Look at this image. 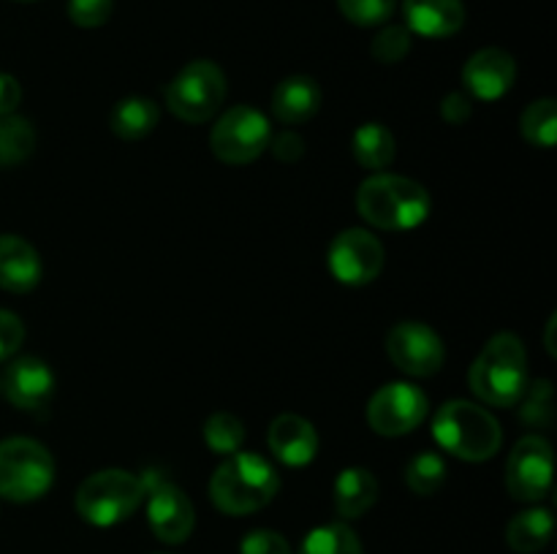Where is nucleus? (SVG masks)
Masks as SVG:
<instances>
[{"mask_svg":"<svg viewBox=\"0 0 557 554\" xmlns=\"http://www.w3.org/2000/svg\"><path fill=\"white\" fill-rule=\"evenodd\" d=\"M471 391L493 407H515L528 391V353L511 331L490 337L468 373Z\"/></svg>","mask_w":557,"mask_h":554,"instance_id":"nucleus-1","label":"nucleus"},{"mask_svg":"<svg viewBox=\"0 0 557 554\" xmlns=\"http://www.w3.org/2000/svg\"><path fill=\"white\" fill-rule=\"evenodd\" d=\"M430 193L417 179L375 174L357 190V212L381 231H408L430 217Z\"/></svg>","mask_w":557,"mask_h":554,"instance_id":"nucleus-2","label":"nucleus"},{"mask_svg":"<svg viewBox=\"0 0 557 554\" xmlns=\"http://www.w3.org/2000/svg\"><path fill=\"white\" fill-rule=\"evenodd\" d=\"M281 489L277 470L259 454L228 456L210 478V498L218 511L228 516H245L261 511Z\"/></svg>","mask_w":557,"mask_h":554,"instance_id":"nucleus-3","label":"nucleus"},{"mask_svg":"<svg viewBox=\"0 0 557 554\" xmlns=\"http://www.w3.org/2000/svg\"><path fill=\"white\" fill-rule=\"evenodd\" d=\"M438 445L466 462H484L498 454L504 429L484 405L471 400H451L433 418Z\"/></svg>","mask_w":557,"mask_h":554,"instance_id":"nucleus-4","label":"nucleus"},{"mask_svg":"<svg viewBox=\"0 0 557 554\" xmlns=\"http://www.w3.org/2000/svg\"><path fill=\"white\" fill-rule=\"evenodd\" d=\"M145 483L128 470H98L76 489V514L96 527H112L128 519L145 503Z\"/></svg>","mask_w":557,"mask_h":554,"instance_id":"nucleus-5","label":"nucleus"},{"mask_svg":"<svg viewBox=\"0 0 557 554\" xmlns=\"http://www.w3.org/2000/svg\"><path fill=\"white\" fill-rule=\"evenodd\" d=\"M54 481V459L33 438L0 440V498L30 503L44 498Z\"/></svg>","mask_w":557,"mask_h":554,"instance_id":"nucleus-6","label":"nucleus"},{"mask_svg":"<svg viewBox=\"0 0 557 554\" xmlns=\"http://www.w3.org/2000/svg\"><path fill=\"white\" fill-rule=\"evenodd\" d=\"M226 101V74L212 60H194L166 87V106L183 123H207Z\"/></svg>","mask_w":557,"mask_h":554,"instance_id":"nucleus-7","label":"nucleus"},{"mask_svg":"<svg viewBox=\"0 0 557 554\" xmlns=\"http://www.w3.org/2000/svg\"><path fill=\"white\" fill-rule=\"evenodd\" d=\"M270 119L253 106H232L221 114L210 134L212 155L228 166L253 163L270 147Z\"/></svg>","mask_w":557,"mask_h":554,"instance_id":"nucleus-8","label":"nucleus"},{"mask_svg":"<svg viewBox=\"0 0 557 554\" xmlns=\"http://www.w3.org/2000/svg\"><path fill=\"white\" fill-rule=\"evenodd\" d=\"M553 445L542 435H528L506 462V489L515 500L522 503H536L553 489Z\"/></svg>","mask_w":557,"mask_h":554,"instance_id":"nucleus-9","label":"nucleus"},{"mask_svg":"<svg viewBox=\"0 0 557 554\" xmlns=\"http://www.w3.org/2000/svg\"><path fill=\"white\" fill-rule=\"evenodd\" d=\"M428 407L430 400L419 386L395 380L373 394L368 405V421L373 432L384 438H400L428 418Z\"/></svg>","mask_w":557,"mask_h":554,"instance_id":"nucleus-10","label":"nucleus"},{"mask_svg":"<svg viewBox=\"0 0 557 554\" xmlns=\"http://www.w3.org/2000/svg\"><path fill=\"white\" fill-rule=\"evenodd\" d=\"M147 498V521L163 543H183L194 532L196 511L188 494L174 483L163 481L156 473L141 476Z\"/></svg>","mask_w":557,"mask_h":554,"instance_id":"nucleus-11","label":"nucleus"},{"mask_svg":"<svg viewBox=\"0 0 557 554\" xmlns=\"http://www.w3.org/2000/svg\"><path fill=\"white\" fill-rule=\"evenodd\" d=\"M386 353L400 373L430 378L444 367L446 348L441 337L419 320H400L386 335Z\"/></svg>","mask_w":557,"mask_h":554,"instance_id":"nucleus-12","label":"nucleus"},{"mask_svg":"<svg viewBox=\"0 0 557 554\" xmlns=\"http://www.w3.org/2000/svg\"><path fill=\"white\" fill-rule=\"evenodd\" d=\"M384 244L364 228H346L330 248V272L346 286H368L384 269Z\"/></svg>","mask_w":557,"mask_h":554,"instance_id":"nucleus-13","label":"nucleus"},{"mask_svg":"<svg viewBox=\"0 0 557 554\" xmlns=\"http://www.w3.org/2000/svg\"><path fill=\"white\" fill-rule=\"evenodd\" d=\"M462 81L476 101H498L515 87L517 63L506 49L487 47L471 54L462 68Z\"/></svg>","mask_w":557,"mask_h":554,"instance_id":"nucleus-14","label":"nucleus"},{"mask_svg":"<svg viewBox=\"0 0 557 554\" xmlns=\"http://www.w3.org/2000/svg\"><path fill=\"white\" fill-rule=\"evenodd\" d=\"M3 394L20 411H41L54 394V375L41 358L22 356L3 375Z\"/></svg>","mask_w":557,"mask_h":554,"instance_id":"nucleus-15","label":"nucleus"},{"mask_svg":"<svg viewBox=\"0 0 557 554\" xmlns=\"http://www.w3.org/2000/svg\"><path fill=\"white\" fill-rule=\"evenodd\" d=\"M270 451L288 467L310 465L319 454V432L308 418L297 416V413H283L270 424V435H267Z\"/></svg>","mask_w":557,"mask_h":554,"instance_id":"nucleus-16","label":"nucleus"},{"mask_svg":"<svg viewBox=\"0 0 557 554\" xmlns=\"http://www.w3.org/2000/svg\"><path fill=\"white\" fill-rule=\"evenodd\" d=\"M403 14L408 30L424 38H449L466 25L462 0H406Z\"/></svg>","mask_w":557,"mask_h":554,"instance_id":"nucleus-17","label":"nucleus"},{"mask_svg":"<svg viewBox=\"0 0 557 554\" xmlns=\"http://www.w3.org/2000/svg\"><path fill=\"white\" fill-rule=\"evenodd\" d=\"M41 280V259L30 242L16 234H0V288L27 293Z\"/></svg>","mask_w":557,"mask_h":554,"instance_id":"nucleus-18","label":"nucleus"},{"mask_svg":"<svg viewBox=\"0 0 557 554\" xmlns=\"http://www.w3.org/2000/svg\"><path fill=\"white\" fill-rule=\"evenodd\" d=\"M321 109V87L313 76L294 74L272 90V112L283 125H302Z\"/></svg>","mask_w":557,"mask_h":554,"instance_id":"nucleus-19","label":"nucleus"},{"mask_svg":"<svg viewBox=\"0 0 557 554\" xmlns=\"http://www.w3.org/2000/svg\"><path fill=\"white\" fill-rule=\"evenodd\" d=\"M379 500V481L364 467H346L335 478V508L343 519H359Z\"/></svg>","mask_w":557,"mask_h":554,"instance_id":"nucleus-20","label":"nucleus"},{"mask_svg":"<svg viewBox=\"0 0 557 554\" xmlns=\"http://www.w3.org/2000/svg\"><path fill=\"white\" fill-rule=\"evenodd\" d=\"M158 119H161V109L152 98H141V96H131L117 101V106L112 109V125L114 136L125 141H139L145 136H150L156 130Z\"/></svg>","mask_w":557,"mask_h":554,"instance_id":"nucleus-21","label":"nucleus"},{"mask_svg":"<svg viewBox=\"0 0 557 554\" xmlns=\"http://www.w3.org/2000/svg\"><path fill=\"white\" fill-rule=\"evenodd\" d=\"M553 527V511L528 508L509 521V527H506V543L517 554H536L549 543Z\"/></svg>","mask_w":557,"mask_h":554,"instance_id":"nucleus-22","label":"nucleus"},{"mask_svg":"<svg viewBox=\"0 0 557 554\" xmlns=\"http://www.w3.org/2000/svg\"><path fill=\"white\" fill-rule=\"evenodd\" d=\"M354 158L357 163H362L364 168H373V172H384L395 161V136L386 125L381 123H364L359 125L357 134H354Z\"/></svg>","mask_w":557,"mask_h":554,"instance_id":"nucleus-23","label":"nucleus"},{"mask_svg":"<svg viewBox=\"0 0 557 554\" xmlns=\"http://www.w3.org/2000/svg\"><path fill=\"white\" fill-rule=\"evenodd\" d=\"M36 150V130L20 114H0V168L27 161Z\"/></svg>","mask_w":557,"mask_h":554,"instance_id":"nucleus-24","label":"nucleus"},{"mask_svg":"<svg viewBox=\"0 0 557 554\" xmlns=\"http://www.w3.org/2000/svg\"><path fill=\"white\" fill-rule=\"evenodd\" d=\"M299 554H364L362 541L348 525H321L305 536Z\"/></svg>","mask_w":557,"mask_h":554,"instance_id":"nucleus-25","label":"nucleus"},{"mask_svg":"<svg viewBox=\"0 0 557 554\" xmlns=\"http://www.w3.org/2000/svg\"><path fill=\"white\" fill-rule=\"evenodd\" d=\"M520 128L522 136H525L533 147L553 150L557 141V103L553 98H539V101H533L531 106L522 112Z\"/></svg>","mask_w":557,"mask_h":554,"instance_id":"nucleus-26","label":"nucleus"},{"mask_svg":"<svg viewBox=\"0 0 557 554\" xmlns=\"http://www.w3.org/2000/svg\"><path fill=\"white\" fill-rule=\"evenodd\" d=\"M406 483L419 498H430L446 483V462L435 451H422L406 467Z\"/></svg>","mask_w":557,"mask_h":554,"instance_id":"nucleus-27","label":"nucleus"},{"mask_svg":"<svg viewBox=\"0 0 557 554\" xmlns=\"http://www.w3.org/2000/svg\"><path fill=\"white\" fill-rule=\"evenodd\" d=\"M205 440L215 454L232 456L243 449L245 427L237 416L232 413H212L205 424Z\"/></svg>","mask_w":557,"mask_h":554,"instance_id":"nucleus-28","label":"nucleus"},{"mask_svg":"<svg viewBox=\"0 0 557 554\" xmlns=\"http://www.w3.org/2000/svg\"><path fill=\"white\" fill-rule=\"evenodd\" d=\"M397 0H337V9L348 22L359 27L384 25L395 14Z\"/></svg>","mask_w":557,"mask_h":554,"instance_id":"nucleus-29","label":"nucleus"},{"mask_svg":"<svg viewBox=\"0 0 557 554\" xmlns=\"http://www.w3.org/2000/svg\"><path fill=\"white\" fill-rule=\"evenodd\" d=\"M370 52L379 63H400L408 52H411V30L406 25H389L373 38Z\"/></svg>","mask_w":557,"mask_h":554,"instance_id":"nucleus-30","label":"nucleus"},{"mask_svg":"<svg viewBox=\"0 0 557 554\" xmlns=\"http://www.w3.org/2000/svg\"><path fill=\"white\" fill-rule=\"evenodd\" d=\"M522 418L536 427H549L555 418V402H553V386L549 380H539L533 383L531 394H528L525 405H522Z\"/></svg>","mask_w":557,"mask_h":554,"instance_id":"nucleus-31","label":"nucleus"},{"mask_svg":"<svg viewBox=\"0 0 557 554\" xmlns=\"http://www.w3.org/2000/svg\"><path fill=\"white\" fill-rule=\"evenodd\" d=\"M114 0H69V16L79 27H101L112 16Z\"/></svg>","mask_w":557,"mask_h":554,"instance_id":"nucleus-32","label":"nucleus"},{"mask_svg":"<svg viewBox=\"0 0 557 554\" xmlns=\"http://www.w3.org/2000/svg\"><path fill=\"white\" fill-rule=\"evenodd\" d=\"M243 554H292L286 538L275 530H253L243 538Z\"/></svg>","mask_w":557,"mask_h":554,"instance_id":"nucleus-33","label":"nucleus"},{"mask_svg":"<svg viewBox=\"0 0 557 554\" xmlns=\"http://www.w3.org/2000/svg\"><path fill=\"white\" fill-rule=\"evenodd\" d=\"M22 342H25V326H22L20 315H14L11 310H0V362L14 356Z\"/></svg>","mask_w":557,"mask_h":554,"instance_id":"nucleus-34","label":"nucleus"},{"mask_svg":"<svg viewBox=\"0 0 557 554\" xmlns=\"http://www.w3.org/2000/svg\"><path fill=\"white\" fill-rule=\"evenodd\" d=\"M270 150L277 161L297 163L305 155V141L297 130H281L270 139Z\"/></svg>","mask_w":557,"mask_h":554,"instance_id":"nucleus-35","label":"nucleus"},{"mask_svg":"<svg viewBox=\"0 0 557 554\" xmlns=\"http://www.w3.org/2000/svg\"><path fill=\"white\" fill-rule=\"evenodd\" d=\"M473 114V98L466 92H449V96L441 101V117L451 125L468 123V117Z\"/></svg>","mask_w":557,"mask_h":554,"instance_id":"nucleus-36","label":"nucleus"},{"mask_svg":"<svg viewBox=\"0 0 557 554\" xmlns=\"http://www.w3.org/2000/svg\"><path fill=\"white\" fill-rule=\"evenodd\" d=\"M22 101L20 81L11 74H0V114H14V109Z\"/></svg>","mask_w":557,"mask_h":554,"instance_id":"nucleus-37","label":"nucleus"},{"mask_svg":"<svg viewBox=\"0 0 557 554\" xmlns=\"http://www.w3.org/2000/svg\"><path fill=\"white\" fill-rule=\"evenodd\" d=\"M0 394H3V378H0Z\"/></svg>","mask_w":557,"mask_h":554,"instance_id":"nucleus-38","label":"nucleus"}]
</instances>
